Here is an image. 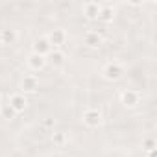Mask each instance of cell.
Masks as SVG:
<instances>
[{"mask_svg":"<svg viewBox=\"0 0 157 157\" xmlns=\"http://www.w3.org/2000/svg\"><path fill=\"white\" fill-rule=\"evenodd\" d=\"M102 113L98 111V109H85L83 111V115H82V122H83V126H87L89 129H94V128H100L102 126Z\"/></svg>","mask_w":157,"mask_h":157,"instance_id":"cell-1","label":"cell"},{"mask_svg":"<svg viewBox=\"0 0 157 157\" xmlns=\"http://www.w3.org/2000/svg\"><path fill=\"white\" fill-rule=\"evenodd\" d=\"M102 74H104L105 80H109V82H117V80H120V78L124 76V67L118 65V63H115V61H111V63H107V65L104 67Z\"/></svg>","mask_w":157,"mask_h":157,"instance_id":"cell-2","label":"cell"},{"mask_svg":"<svg viewBox=\"0 0 157 157\" xmlns=\"http://www.w3.org/2000/svg\"><path fill=\"white\" fill-rule=\"evenodd\" d=\"M44 37H46V41L50 43L52 50L63 46V44L67 43V39H68V35H67V32H65L63 28H54V30H52L48 35H44Z\"/></svg>","mask_w":157,"mask_h":157,"instance_id":"cell-3","label":"cell"},{"mask_svg":"<svg viewBox=\"0 0 157 157\" xmlns=\"http://www.w3.org/2000/svg\"><path fill=\"white\" fill-rule=\"evenodd\" d=\"M17 115L19 113H24V109L28 107V100H26V96L22 94V93H13L11 96H10V104H8Z\"/></svg>","mask_w":157,"mask_h":157,"instance_id":"cell-4","label":"cell"},{"mask_svg":"<svg viewBox=\"0 0 157 157\" xmlns=\"http://www.w3.org/2000/svg\"><path fill=\"white\" fill-rule=\"evenodd\" d=\"M139 100H140V94L133 89H126L120 93V102L124 107H135L139 104Z\"/></svg>","mask_w":157,"mask_h":157,"instance_id":"cell-5","label":"cell"},{"mask_svg":"<svg viewBox=\"0 0 157 157\" xmlns=\"http://www.w3.org/2000/svg\"><path fill=\"white\" fill-rule=\"evenodd\" d=\"M21 89L24 93H35L39 89V80L35 74H24V78L21 80Z\"/></svg>","mask_w":157,"mask_h":157,"instance_id":"cell-6","label":"cell"},{"mask_svg":"<svg viewBox=\"0 0 157 157\" xmlns=\"http://www.w3.org/2000/svg\"><path fill=\"white\" fill-rule=\"evenodd\" d=\"M26 65H28L30 70L39 72V70H43V68L46 67V57H44V56H37V54L32 52V54L28 56V59H26Z\"/></svg>","mask_w":157,"mask_h":157,"instance_id":"cell-7","label":"cell"},{"mask_svg":"<svg viewBox=\"0 0 157 157\" xmlns=\"http://www.w3.org/2000/svg\"><path fill=\"white\" fill-rule=\"evenodd\" d=\"M100 8H102V4H98V2H85V4L82 6V11H83L85 19L96 21L98 15H100Z\"/></svg>","mask_w":157,"mask_h":157,"instance_id":"cell-8","label":"cell"},{"mask_svg":"<svg viewBox=\"0 0 157 157\" xmlns=\"http://www.w3.org/2000/svg\"><path fill=\"white\" fill-rule=\"evenodd\" d=\"M67 61V54L59 48H54L48 56H46V63H50L52 67H63Z\"/></svg>","mask_w":157,"mask_h":157,"instance_id":"cell-9","label":"cell"},{"mask_svg":"<svg viewBox=\"0 0 157 157\" xmlns=\"http://www.w3.org/2000/svg\"><path fill=\"white\" fill-rule=\"evenodd\" d=\"M102 43H104V37H102L98 32H93V30L85 32V35H83V44H85V46H89V48H98Z\"/></svg>","mask_w":157,"mask_h":157,"instance_id":"cell-10","label":"cell"},{"mask_svg":"<svg viewBox=\"0 0 157 157\" xmlns=\"http://www.w3.org/2000/svg\"><path fill=\"white\" fill-rule=\"evenodd\" d=\"M52 52V46H50V43L46 41V37L43 35V37H39V39H35V43H33V54H37V56H48Z\"/></svg>","mask_w":157,"mask_h":157,"instance_id":"cell-11","label":"cell"},{"mask_svg":"<svg viewBox=\"0 0 157 157\" xmlns=\"http://www.w3.org/2000/svg\"><path fill=\"white\" fill-rule=\"evenodd\" d=\"M17 39H19V35H17V32H15L13 28H4L2 32H0V43L6 44V46L15 44Z\"/></svg>","mask_w":157,"mask_h":157,"instance_id":"cell-12","label":"cell"},{"mask_svg":"<svg viewBox=\"0 0 157 157\" xmlns=\"http://www.w3.org/2000/svg\"><path fill=\"white\" fill-rule=\"evenodd\" d=\"M113 19H115V8H113L111 4H102L98 21H102V22L107 24V22H113Z\"/></svg>","mask_w":157,"mask_h":157,"instance_id":"cell-13","label":"cell"},{"mask_svg":"<svg viewBox=\"0 0 157 157\" xmlns=\"http://www.w3.org/2000/svg\"><path fill=\"white\" fill-rule=\"evenodd\" d=\"M52 142H54L56 146L63 148V146L68 142V137H67V133H65V131H56V133L52 135Z\"/></svg>","mask_w":157,"mask_h":157,"instance_id":"cell-14","label":"cell"},{"mask_svg":"<svg viewBox=\"0 0 157 157\" xmlns=\"http://www.w3.org/2000/svg\"><path fill=\"white\" fill-rule=\"evenodd\" d=\"M0 117H4L6 120H13L17 117V113L8 105V104H2V109H0Z\"/></svg>","mask_w":157,"mask_h":157,"instance_id":"cell-15","label":"cell"},{"mask_svg":"<svg viewBox=\"0 0 157 157\" xmlns=\"http://www.w3.org/2000/svg\"><path fill=\"white\" fill-rule=\"evenodd\" d=\"M155 146H157V142H155V139H151V137H148V139H144V140H142V148H144L146 151L155 150Z\"/></svg>","mask_w":157,"mask_h":157,"instance_id":"cell-16","label":"cell"},{"mask_svg":"<svg viewBox=\"0 0 157 157\" xmlns=\"http://www.w3.org/2000/svg\"><path fill=\"white\" fill-rule=\"evenodd\" d=\"M54 126H56V120H54V118H44V120H43V128L54 129Z\"/></svg>","mask_w":157,"mask_h":157,"instance_id":"cell-17","label":"cell"},{"mask_svg":"<svg viewBox=\"0 0 157 157\" xmlns=\"http://www.w3.org/2000/svg\"><path fill=\"white\" fill-rule=\"evenodd\" d=\"M148 157H157V151H155V150H151V151H148Z\"/></svg>","mask_w":157,"mask_h":157,"instance_id":"cell-18","label":"cell"},{"mask_svg":"<svg viewBox=\"0 0 157 157\" xmlns=\"http://www.w3.org/2000/svg\"><path fill=\"white\" fill-rule=\"evenodd\" d=\"M0 109H2V104H0Z\"/></svg>","mask_w":157,"mask_h":157,"instance_id":"cell-19","label":"cell"},{"mask_svg":"<svg viewBox=\"0 0 157 157\" xmlns=\"http://www.w3.org/2000/svg\"><path fill=\"white\" fill-rule=\"evenodd\" d=\"M0 98H2V96H0Z\"/></svg>","mask_w":157,"mask_h":157,"instance_id":"cell-20","label":"cell"}]
</instances>
